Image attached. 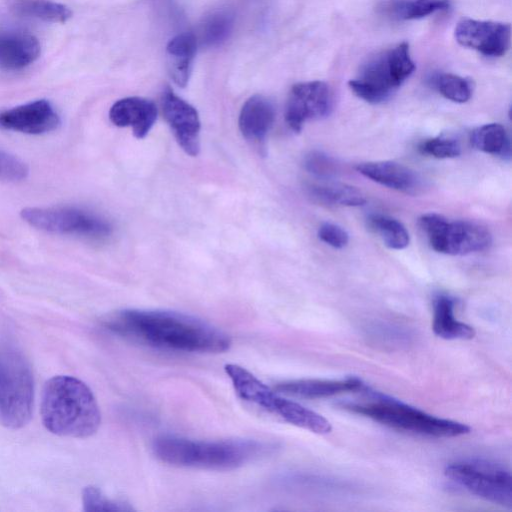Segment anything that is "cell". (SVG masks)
Masks as SVG:
<instances>
[{"label":"cell","mask_w":512,"mask_h":512,"mask_svg":"<svg viewBox=\"0 0 512 512\" xmlns=\"http://www.w3.org/2000/svg\"><path fill=\"white\" fill-rule=\"evenodd\" d=\"M106 330L144 346L189 353H222L229 335L189 314L168 310L123 309L104 317Z\"/></svg>","instance_id":"cell-1"},{"label":"cell","mask_w":512,"mask_h":512,"mask_svg":"<svg viewBox=\"0 0 512 512\" xmlns=\"http://www.w3.org/2000/svg\"><path fill=\"white\" fill-rule=\"evenodd\" d=\"M40 413L45 428L63 437H90L101 423L100 409L91 389L83 381L67 375L54 376L45 383Z\"/></svg>","instance_id":"cell-2"},{"label":"cell","mask_w":512,"mask_h":512,"mask_svg":"<svg viewBox=\"0 0 512 512\" xmlns=\"http://www.w3.org/2000/svg\"><path fill=\"white\" fill-rule=\"evenodd\" d=\"M270 444L252 439L192 440L161 435L152 444L154 455L178 467L229 470L256 460L272 450Z\"/></svg>","instance_id":"cell-3"},{"label":"cell","mask_w":512,"mask_h":512,"mask_svg":"<svg viewBox=\"0 0 512 512\" xmlns=\"http://www.w3.org/2000/svg\"><path fill=\"white\" fill-rule=\"evenodd\" d=\"M342 407L388 427L430 437H457L470 432L464 423L436 417L383 395L369 402L345 403Z\"/></svg>","instance_id":"cell-4"},{"label":"cell","mask_w":512,"mask_h":512,"mask_svg":"<svg viewBox=\"0 0 512 512\" xmlns=\"http://www.w3.org/2000/svg\"><path fill=\"white\" fill-rule=\"evenodd\" d=\"M34 379L25 355L14 345L0 341V425L24 427L31 419Z\"/></svg>","instance_id":"cell-5"},{"label":"cell","mask_w":512,"mask_h":512,"mask_svg":"<svg viewBox=\"0 0 512 512\" xmlns=\"http://www.w3.org/2000/svg\"><path fill=\"white\" fill-rule=\"evenodd\" d=\"M224 370L237 396L284 421L317 434H327L331 423L322 415L301 404L288 400L272 390L244 367L226 364Z\"/></svg>","instance_id":"cell-6"},{"label":"cell","mask_w":512,"mask_h":512,"mask_svg":"<svg viewBox=\"0 0 512 512\" xmlns=\"http://www.w3.org/2000/svg\"><path fill=\"white\" fill-rule=\"evenodd\" d=\"M414 70L409 44L401 42L370 57L348 85L360 99L377 104L391 97Z\"/></svg>","instance_id":"cell-7"},{"label":"cell","mask_w":512,"mask_h":512,"mask_svg":"<svg viewBox=\"0 0 512 512\" xmlns=\"http://www.w3.org/2000/svg\"><path fill=\"white\" fill-rule=\"evenodd\" d=\"M445 475L475 496L512 508V477L501 464L483 459H466L447 465Z\"/></svg>","instance_id":"cell-8"},{"label":"cell","mask_w":512,"mask_h":512,"mask_svg":"<svg viewBox=\"0 0 512 512\" xmlns=\"http://www.w3.org/2000/svg\"><path fill=\"white\" fill-rule=\"evenodd\" d=\"M419 226L430 246L449 255H466L485 250L491 244V234L482 225L467 220H450L437 213L419 218Z\"/></svg>","instance_id":"cell-9"},{"label":"cell","mask_w":512,"mask_h":512,"mask_svg":"<svg viewBox=\"0 0 512 512\" xmlns=\"http://www.w3.org/2000/svg\"><path fill=\"white\" fill-rule=\"evenodd\" d=\"M21 217L31 226L55 234L103 239L112 233L107 220L75 207H30L21 211Z\"/></svg>","instance_id":"cell-10"},{"label":"cell","mask_w":512,"mask_h":512,"mask_svg":"<svg viewBox=\"0 0 512 512\" xmlns=\"http://www.w3.org/2000/svg\"><path fill=\"white\" fill-rule=\"evenodd\" d=\"M332 106V92L325 82L297 83L288 96L285 120L290 129L300 132L307 121L327 116Z\"/></svg>","instance_id":"cell-11"},{"label":"cell","mask_w":512,"mask_h":512,"mask_svg":"<svg viewBox=\"0 0 512 512\" xmlns=\"http://www.w3.org/2000/svg\"><path fill=\"white\" fill-rule=\"evenodd\" d=\"M454 34L460 45L487 57H500L510 47L511 26L502 22L464 18L457 23Z\"/></svg>","instance_id":"cell-12"},{"label":"cell","mask_w":512,"mask_h":512,"mask_svg":"<svg viewBox=\"0 0 512 512\" xmlns=\"http://www.w3.org/2000/svg\"><path fill=\"white\" fill-rule=\"evenodd\" d=\"M162 112L180 147L190 156L200 151V119L197 110L170 88L161 98Z\"/></svg>","instance_id":"cell-13"},{"label":"cell","mask_w":512,"mask_h":512,"mask_svg":"<svg viewBox=\"0 0 512 512\" xmlns=\"http://www.w3.org/2000/svg\"><path fill=\"white\" fill-rule=\"evenodd\" d=\"M59 125V115L44 99L0 111V129L3 130L38 135L53 131Z\"/></svg>","instance_id":"cell-14"},{"label":"cell","mask_w":512,"mask_h":512,"mask_svg":"<svg viewBox=\"0 0 512 512\" xmlns=\"http://www.w3.org/2000/svg\"><path fill=\"white\" fill-rule=\"evenodd\" d=\"M157 118L154 102L141 97H126L115 102L109 111L110 121L118 127H130L134 136L144 138Z\"/></svg>","instance_id":"cell-15"},{"label":"cell","mask_w":512,"mask_h":512,"mask_svg":"<svg viewBox=\"0 0 512 512\" xmlns=\"http://www.w3.org/2000/svg\"><path fill=\"white\" fill-rule=\"evenodd\" d=\"M356 170L376 183L406 194H416L421 189L419 175L409 167L394 161L359 163Z\"/></svg>","instance_id":"cell-16"},{"label":"cell","mask_w":512,"mask_h":512,"mask_svg":"<svg viewBox=\"0 0 512 512\" xmlns=\"http://www.w3.org/2000/svg\"><path fill=\"white\" fill-rule=\"evenodd\" d=\"M278 392L305 399H320L332 397L346 392L365 390L364 383L356 377L340 380L298 379L278 383Z\"/></svg>","instance_id":"cell-17"},{"label":"cell","mask_w":512,"mask_h":512,"mask_svg":"<svg viewBox=\"0 0 512 512\" xmlns=\"http://www.w3.org/2000/svg\"><path fill=\"white\" fill-rule=\"evenodd\" d=\"M274 120L273 104L262 95H254L243 104L238 126L246 140L259 144L265 140Z\"/></svg>","instance_id":"cell-18"},{"label":"cell","mask_w":512,"mask_h":512,"mask_svg":"<svg viewBox=\"0 0 512 512\" xmlns=\"http://www.w3.org/2000/svg\"><path fill=\"white\" fill-rule=\"evenodd\" d=\"M40 55V44L33 35L23 32H0V68L20 70Z\"/></svg>","instance_id":"cell-19"},{"label":"cell","mask_w":512,"mask_h":512,"mask_svg":"<svg viewBox=\"0 0 512 512\" xmlns=\"http://www.w3.org/2000/svg\"><path fill=\"white\" fill-rule=\"evenodd\" d=\"M198 41L194 33H181L172 38L166 47L168 70L173 81L185 87L191 73Z\"/></svg>","instance_id":"cell-20"},{"label":"cell","mask_w":512,"mask_h":512,"mask_svg":"<svg viewBox=\"0 0 512 512\" xmlns=\"http://www.w3.org/2000/svg\"><path fill=\"white\" fill-rule=\"evenodd\" d=\"M455 302L445 294L438 295L433 302L432 329L435 335L447 340H468L475 336L472 326L458 321L454 313Z\"/></svg>","instance_id":"cell-21"},{"label":"cell","mask_w":512,"mask_h":512,"mask_svg":"<svg viewBox=\"0 0 512 512\" xmlns=\"http://www.w3.org/2000/svg\"><path fill=\"white\" fill-rule=\"evenodd\" d=\"M451 0H390L383 6L388 16L397 20H414L449 9Z\"/></svg>","instance_id":"cell-22"},{"label":"cell","mask_w":512,"mask_h":512,"mask_svg":"<svg viewBox=\"0 0 512 512\" xmlns=\"http://www.w3.org/2000/svg\"><path fill=\"white\" fill-rule=\"evenodd\" d=\"M308 190L313 198L327 204L354 207L366 203V197L362 191L343 183H317L310 185Z\"/></svg>","instance_id":"cell-23"},{"label":"cell","mask_w":512,"mask_h":512,"mask_svg":"<svg viewBox=\"0 0 512 512\" xmlns=\"http://www.w3.org/2000/svg\"><path fill=\"white\" fill-rule=\"evenodd\" d=\"M470 140L477 150L487 154L502 157L510 155L509 136L499 123H489L476 128Z\"/></svg>","instance_id":"cell-24"},{"label":"cell","mask_w":512,"mask_h":512,"mask_svg":"<svg viewBox=\"0 0 512 512\" xmlns=\"http://www.w3.org/2000/svg\"><path fill=\"white\" fill-rule=\"evenodd\" d=\"M368 224L388 248L401 250L408 246L409 233L397 219L383 214H372L368 218Z\"/></svg>","instance_id":"cell-25"},{"label":"cell","mask_w":512,"mask_h":512,"mask_svg":"<svg viewBox=\"0 0 512 512\" xmlns=\"http://www.w3.org/2000/svg\"><path fill=\"white\" fill-rule=\"evenodd\" d=\"M428 83L443 97L456 103H465L472 96V82L459 75L435 72L429 76Z\"/></svg>","instance_id":"cell-26"},{"label":"cell","mask_w":512,"mask_h":512,"mask_svg":"<svg viewBox=\"0 0 512 512\" xmlns=\"http://www.w3.org/2000/svg\"><path fill=\"white\" fill-rule=\"evenodd\" d=\"M234 16L229 11H218L208 16L196 35L198 45L213 47L224 42L232 31Z\"/></svg>","instance_id":"cell-27"},{"label":"cell","mask_w":512,"mask_h":512,"mask_svg":"<svg viewBox=\"0 0 512 512\" xmlns=\"http://www.w3.org/2000/svg\"><path fill=\"white\" fill-rule=\"evenodd\" d=\"M16 14L43 21L63 23L71 16V10L63 4L50 1H25L14 5Z\"/></svg>","instance_id":"cell-28"},{"label":"cell","mask_w":512,"mask_h":512,"mask_svg":"<svg viewBox=\"0 0 512 512\" xmlns=\"http://www.w3.org/2000/svg\"><path fill=\"white\" fill-rule=\"evenodd\" d=\"M83 510L92 511H133V507L123 501L108 498L103 492L95 486H87L82 492Z\"/></svg>","instance_id":"cell-29"},{"label":"cell","mask_w":512,"mask_h":512,"mask_svg":"<svg viewBox=\"0 0 512 512\" xmlns=\"http://www.w3.org/2000/svg\"><path fill=\"white\" fill-rule=\"evenodd\" d=\"M421 153L439 158H453L461 153V146L457 140L447 137H435L423 141L419 145Z\"/></svg>","instance_id":"cell-30"},{"label":"cell","mask_w":512,"mask_h":512,"mask_svg":"<svg viewBox=\"0 0 512 512\" xmlns=\"http://www.w3.org/2000/svg\"><path fill=\"white\" fill-rule=\"evenodd\" d=\"M304 166L309 173L319 178H328L337 170L335 161L321 151H311L307 154Z\"/></svg>","instance_id":"cell-31"},{"label":"cell","mask_w":512,"mask_h":512,"mask_svg":"<svg viewBox=\"0 0 512 512\" xmlns=\"http://www.w3.org/2000/svg\"><path fill=\"white\" fill-rule=\"evenodd\" d=\"M27 165L14 155L0 149V179L21 181L28 175Z\"/></svg>","instance_id":"cell-32"},{"label":"cell","mask_w":512,"mask_h":512,"mask_svg":"<svg viewBox=\"0 0 512 512\" xmlns=\"http://www.w3.org/2000/svg\"><path fill=\"white\" fill-rule=\"evenodd\" d=\"M318 237L329 246L342 249L349 242V235L345 229L331 222H324L318 229Z\"/></svg>","instance_id":"cell-33"}]
</instances>
